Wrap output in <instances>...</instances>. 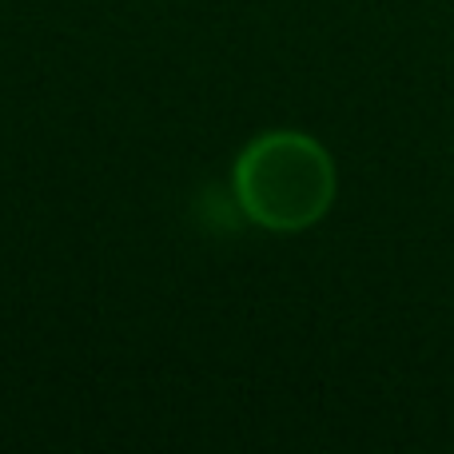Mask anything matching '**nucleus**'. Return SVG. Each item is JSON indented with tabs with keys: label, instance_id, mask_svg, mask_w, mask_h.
Masks as SVG:
<instances>
[{
	"label": "nucleus",
	"instance_id": "obj_1",
	"mask_svg": "<svg viewBox=\"0 0 454 454\" xmlns=\"http://www.w3.org/2000/svg\"><path fill=\"white\" fill-rule=\"evenodd\" d=\"M339 172L331 152L295 128L259 132L231 168V196L255 227L275 235L307 231L331 212Z\"/></svg>",
	"mask_w": 454,
	"mask_h": 454
}]
</instances>
